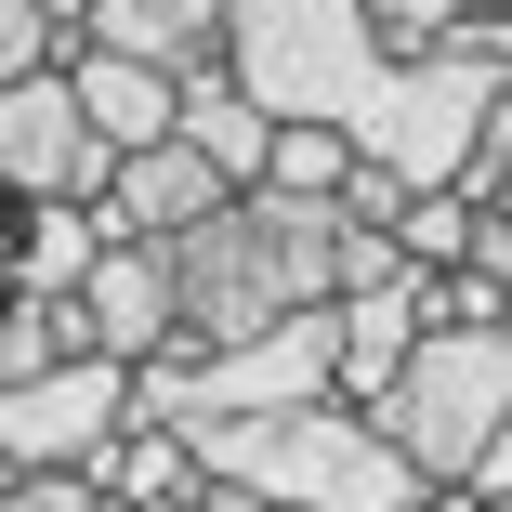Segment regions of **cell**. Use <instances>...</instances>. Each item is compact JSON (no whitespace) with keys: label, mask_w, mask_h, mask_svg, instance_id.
Masks as SVG:
<instances>
[{"label":"cell","mask_w":512,"mask_h":512,"mask_svg":"<svg viewBox=\"0 0 512 512\" xmlns=\"http://www.w3.org/2000/svg\"><path fill=\"white\" fill-rule=\"evenodd\" d=\"M486 14H512V0H486Z\"/></svg>","instance_id":"603a6c76"},{"label":"cell","mask_w":512,"mask_h":512,"mask_svg":"<svg viewBox=\"0 0 512 512\" xmlns=\"http://www.w3.org/2000/svg\"><path fill=\"white\" fill-rule=\"evenodd\" d=\"M473 14H486V0H368V27H381L394 53H447Z\"/></svg>","instance_id":"9a60e30c"},{"label":"cell","mask_w":512,"mask_h":512,"mask_svg":"<svg viewBox=\"0 0 512 512\" xmlns=\"http://www.w3.org/2000/svg\"><path fill=\"white\" fill-rule=\"evenodd\" d=\"M368 421L394 434V460L421 473L434 499H447V486L473 499V473H486V447H499V421H512V342H499V329H434L421 355L394 368V394L368 407Z\"/></svg>","instance_id":"3957f363"},{"label":"cell","mask_w":512,"mask_h":512,"mask_svg":"<svg viewBox=\"0 0 512 512\" xmlns=\"http://www.w3.org/2000/svg\"><path fill=\"white\" fill-rule=\"evenodd\" d=\"M106 512H132V499H106Z\"/></svg>","instance_id":"cb8c5ba5"},{"label":"cell","mask_w":512,"mask_h":512,"mask_svg":"<svg viewBox=\"0 0 512 512\" xmlns=\"http://www.w3.org/2000/svg\"><path fill=\"white\" fill-rule=\"evenodd\" d=\"M79 316H92V342H106L119 368H158L184 342V302H171V263L158 250H106L92 289H79Z\"/></svg>","instance_id":"ba28073f"},{"label":"cell","mask_w":512,"mask_h":512,"mask_svg":"<svg viewBox=\"0 0 512 512\" xmlns=\"http://www.w3.org/2000/svg\"><path fill=\"white\" fill-rule=\"evenodd\" d=\"M342 184H355V145H342V132H276L263 197H342Z\"/></svg>","instance_id":"5bb4252c"},{"label":"cell","mask_w":512,"mask_h":512,"mask_svg":"<svg viewBox=\"0 0 512 512\" xmlns=\"http://www.w3.org/2000/svg\"><path fill=\"white\" fill-rule=\"evenodd\" d=\"M499 512H512V499H499Z\"/></svg>","instance_id":"484cf974"},{"label":"cell","mask_w":512,"mask_h":512,"mask_svg":"<svg viewBox=\"0 0 512 512\" xmlns=\"http://www.w3.org/2000/svg\"><path fill=\"white\" fill-rule=\"evenodd\" d=\"M184 145L211 158L237 197H263V171H276V119L250 106V92H237L224 66H211V79H184Z\"/></svg>","instance_id":"7c38bea8"},{"label":"cell","mask_w":512,"mask_h":512,"mask_svg":"<svg viewBox=\"0 0 512 512\" xmlns=\"http://www.w3.org/2000/svg\"><path fill=\"white\" fill-rule=\"evenodd\" d=\"M119 434H132V368H119V355L0 381V447H14V473H92Z\"/></svg>","instance_id":"277c9868"},{"label":"cell","mask_w":512,"mask_h":512,"mask_svg":"<svg viewBox=\"0 0 512 512\" xmlns=\"http://www.w3.org/2000/svg\"><path fill=\"white\" fill-rule=\"evenodd\" d=\"M14 486H27V473H14V447H0V499H14Z\"/></svg>","instance_id":"7402d4cb"},{"label":"cell","mask_w":512,"mask_h":512,"mask_svg":"<svg viewBox=\"0 0 512 512\" xmlns=\"http://www.w3.org/2000/svg\"><path fill=\"white\" fill-rule=\"evenodd\" d=\"M106 184H119V145L92 132L66 66L0 92V197H79V211H106Z\"/></svg>","instance_id":"5b68a950"},{"label":"cell","mask_w":512,"mask_h":512,"mask_svg":"<svg viewBox=\"0 0 512 512\" xmlns=\"http://www.w3.org/2000/svg\"><path fill=\"white\" fill-rule=\"evenodd\" d=\"M224 79L276 132H342L394 184H473L512 92V14H473L447 53H394L368 0H224Z\"/></svg>","instance_id":"6da1fadb"},{"label":"cell","mask_w":512,"mask_h":512,"mask_svg":"<svg viewBox=\"0 0 512 512\" xmlns=\"http://www.w3.org/2000/svg\"><path fill=\"white\" fill-rule=\"evenodd\" d=\"M499 211H512V197H499Z\"/></svg>","instance_id":"d4e9b609"},{"label":"cell","mask_w":512,"mask_h":512,"mask_svg":"<svg viewBox=\"0 0 512 512\" xmlns=\"http://www.w3.org/2000/svg\"><path fill=\"white\" fill-rule=\"evenodd\" d=\"M394 250L421 263V276H460V263L486 250V197H473V184H434V197H407V224H394Z\"/></svg>","instance_id":"4fadbf2b"},{"label":"cell","mask_w":512,"mask_h":512,"mask_svg":"<svg viewBox=\"0 0 512 512\" xmlns=\"http://www.w3.org/2000/svg\"><path fill=\"white\" fill-rule=\"evenodd\" d=\"M92 486L132 499V512H197L211 499V460H197V434H171V421H132L106 460H92Z\"/></svg>","instance_id":"8fae6325"},{"label":"cell","mask_w":512,"mask_h":512,"mask_svg":"<svg viewBox=\"0 0 512 512\" xmlns=\"http://www.w3.org/2000/svg\"><path fill=\"white\" fill-rule=\"evenodd\" d=\"M197 460H211V486H250L263 512H434V486L394 460V434L342 394L263 407V421H197Z\"/></svg>","instance_id":"7a4b0ae2"},{"label":"cell","mask_w":512,"mask_h":512,"mask_svg":"<svg viewBox=\"0 0 512 512\" xmlns=\"http://www.w3.org/2000/svg\"><path fill=\"white\" fill-rule=\"evenodd\" d=\"M0 512H106V486H92V473H27Z\"/></svg>","instance_id":"e0dca14e"},{"label":"cell","mask_w":512,"mask_h":512,"mask_svg":"<svg viewBox=\"0 0 512 512\" xmlns=\"http://www.w3.org/2000/svg\"><path fill=\"white\" fill-rule=\"evenodd\" d=\"M211 211H237V184L197 158L184 132L171 145H132L119 158V184H106V224H119V250H171V237H197Z\"/></svg>","instance_id":"8992f818"},{"label":"cell","mask_w":512,"mask_h":512,"mask_svg":"<svg viewBox=\"0 0 512 512\" xmlns=\"http://www.w3.org/2000/svg\"><path fill=\"white\" fill-rule=\"evenodd\" d=\"M79 53H132V66H171V79H211L224 66V0H92Z\"/></svg>","instance_id":"9c48e42d"},{"label":"cell","mask_w":512,"mask_h":512,"mask_svg":"<svg viewBox=\"0 0 512 512\" xmlns=\"http://www.w3.org/2000/svg\"><path fill=\"white\" fill-rule=\"evenodd\" d=\"M197 512H263V499H250V486H211V499H197Z\"/></svg>","instance_id":"44dd1931"},{"label":"cell","mask_w":512,"mask_h":512,"mask_svg":"<svg viewBox=\"0 0 512 512\" xmlns=\"http://www.w3.org/2000/svg\"><path fill=\"white\" fill-rule=\"evenodd\" d=\"M40 27H53V40L79 53V40H92V0H40Z\"/></svg>","instance_id":"ffe728a7"},{"label":"cell","mask_w":512,"mask_h":512,"mask_svg":"<svg viewBox=\"0 0 512 512\" xmlns=\"http://www.w3.org/2000/svg\"><path fill=\"white\" fill-rule=\"evenodd\" d=\"M473 499H486V512L512 499V421H499V447H486V473H473Z\"/></svg>","instance_id":"d6986e66"},{"label":"cell","mask_w":512,"mask_h":512,"mask_svg":"<svg viewBox=\"0 0 512 512\" xmlns=\"http://www.w3.org/2000/svg\"><path fill=\"white\" fill-rule=\"evenodd\" d=\"M40 66H66V40L40 27V0H0V92H14V79H40Z\"/></svg>","instance_id":"2e32d148"},{"label":"cell","mask_w":512,"mask_h":512,"mask_svg":"<svg viewBox=\"0 0 512 512\" xmlns=\"http://www.w3.org/2000/svg\"><path fill=\"white\" fill-rule=\"evenodd\" d=\"M447 329V276H394V289H355L342 302V407H381L394 368Z\"/></svg>","instance_id":"52a82bcc"},{"label":"cell","mask_w":512,"mask_h":512,"mask_svg":"<svg viewBox=\"0 0 512 512\" xmlns=\"http://www.w3.org/2000/svg\"><path fill=\"white\" fill-rule=\"evenodd\" d=\"M473 197H486V211L512 197V92H499V119H486V158H473Z\"/></svg>","instance_id":"ac0fdd59"},{"label":"cell","mask_w":512,"mask_h":512,"mask_svg":"<svg viewBox=\"0 0 512 512\" xmlns=\"http://www.w3.org/2000/svg\"><path fill=\"white\" fill-rule=\"evenodd\" d=\"M66 79H79L92 132H106L119 158H132V145H171V132H184V79H171V66H132V53H66Z\"/></svg>","instance_id":"30bf717a"}]
</instances>
